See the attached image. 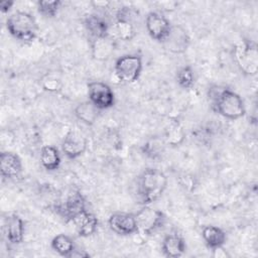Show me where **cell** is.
I'll return each instance as SVG.
<instances>
[{
	"label": "cell",
	"instance_id": "27",
	"mask_svg": "<svg viewBox=\"0 0 258 258\" xmlns=\"http://www.w3.org/2000/svg\"><path fill=\"white\" fill-rule=\"evenodd\" d=\"M184 137H185V135H184L182 128L178 124H175V125L171 126L170 129L167 130L165 137H164V141L166 144H169L172 146H177L183 141Z\"/></svg>",
	"mask_w": 258,
	"mask_h": 258
},
{
	"label": "cell",
	"instance_id": "10",
	"mask_svg": "<svg viewBox=\"0 0 258 258\" xmlns=\"http://www.w3.org/2000/svg\"><path fill=\"white\" fill-rule=\"evenodd\" d=\"M190 43L187 31L180 25H172L171 29L162 41L164 48L174 54H181L186 51Z\"/></svg>",
	"mask_w": 258,
	"mask_h": 258
},
{
	"label": "cell",
	"instance_id": "25",
	"mask_svg": "<svg viewBox=\"0 0 258 258\" xmlns=\"http://www.w3.org/2000/svg\"><path fill=\"white\" fill-rule=\"evenodd\" d=\"M175 80L177 85L184 90H189L195 85V73L190 66H183L176 71Z\"/></svg>",
	"mask_w": 258,
	"mask_h": 258
},
{
	"label": "cell",
	"instance_id": "14",
	"mask_svg": "<svg viewBox=\"0 0 258 258\" xmlns=\"http://www.w3.org/2000/svg\"><path fill=\"white\" fill-rule=\"evenodd\" d=\"M161 250L165 257L178 258L186 250V244L183 237L178 233L167 234L161 243Z\"/></svg>",
	"mask_w": 258,
	"mask_h": 258
},
{
	"label": "cell",
	"instance_id": "30",
	"mask_svg": "<svg viewBox=\"0 0 258 258\" xmlns=\"http://www.w3.org/2000/svg\"><path fill=\"white\" fill-rule=\"evenodd\" d=\"M13 5H14V2L10 1V0L1 1L0 2V11H1V13H3V14L7 13L12 8Z\"/></svg>",
	"mask_w": 258,
	"mask_h": 258
},
{
	"label": "cell",
	"instance_id": "19",
	"mask_svg": "<svg viewBox=\"0 0 258 258\" xmlns=\"http://www.w3.org/2000/svg\"><path fill=\"white\" fill-rule=\"evenodd\" d=\"M202 237L207 247L212 250L223 247L227 241L226 232L214 225L205 226L202 230Z\"/></svg>",
	"mask_w": 258,
	"mask_h": 258
},
{
	"label": "cell",
	"instance_id": "6",
	"mask_svg": "<svg viewBox=\"0 0 258 258\" xmlns=\"http://www.w3.org/2000/svg\"><path fill=\"white\" fill-rule=\"evenodd\" d=\"M142 58L137 54H125L120 56L114 66L117 79L126 84L136 82L142 72Z\"/></svg>",
	"mask_w": 258,
	"mask_h": 258
},
{
	"label": "cell",
	"instance_id": "12",
	"mask_svg": "<svg viewBox=\"0 0 258 258\" xmlns=\"http://www.w3.org/2000/svg\"><path fill=\"white\" fill-rule=\"evenodd\" d=\"M87 147V138L78 131H70L61 142V150L70 159H75L83 155Z\"/></svg>",
	"mask_w": 258,
	"mask_h": 258
},
{
	"label": "cell",
	"instance_id": "11",
	"mask_svg": "<svg viewBox=\"0 0 258 258\" xmlns=\"http://www.w3.org/2000/svg\"><path fill=\"white\" fill-rule=\"evenodd\" d=\"M110 229L120 236H130L138 233L135 215L131 213L118 212L112 214L108 219Z\"/></svg>",
	"mask_w": 258,
	"mask_h": 258
},
{
	"label": "cell",
	"instance_id": "22",
	"mask_svg": "<svg viewBox=\"0 0 258 258\" xmlns=\"http://www.w3.org/2000/svg\"><path fill=\"white\" fill-rule=\"evenodd\" d=\"M100 111L92 102L85 101L76 106L75 115L86 125H93L99 118Z\"/></svg>",
	"mask_w": 258,
	"mask_h": 258
},
{
	"label": "cell",
	"instance_id": "3",
	"mask_svg": "<svg viewBox=\"0 0 258 258\" xmlns=\"http://www.w3.org/2000/svg\"><path fill=\"white\" fill-rule=\"evenodd\" d=\"M6 28L11 36L24 42L32 41L38 32L34 16L21 10H16L7 17Z\"/></svg>",
	"mask_w": 258,
	"mask_h": 258
},
{
	"label": "cell",
	"instance_id": "28",
	"mask_svg": "<svg viewBox=\"0 0 258 258\" xmlns=\"http://www.w3.org/2000/svg\"><path fill=\"white\" fill-rule=\"evenodd\" d=\"M60 86H61L60 81L58 79H56L54 76L46 75L42 80V87L46 91L56 92L60 89Z\"/></svg>",
	"mask_w": 258,
	"mask_h": 258
},
{
	"label": "cell",
	"instance_id": "1",
	"mask_svg": "<svg viewBox=\"0 0 258 258\" xmlns=\"http://www.w3.org/2000/svg\"><path fill=\"white\" fill-rule=\"evenodd\" d=\"M208 98L212 109L226 119L238 120L246 113L243 99L228 87L212 86L209 88Z\"/></svg>",
	"mask_w": 258,
	"mask_h": 258
},
{
	"label": "cell",
	"instance_id": "13",
	"mask_svg": "<svg viewBox=\"0 0 258 258\" xmlns=\"http://www.w3.org/2000/svg\"><path fill=\"white\" fill-rule=\"evenodd\" d=\"M21 158L14 152L2 151L0 153V172L1 175L8 179H14L21 175L22 172Z\"/></svg>",
	"mask_w": 258,
	"mask_h": 258
},
{
	"label": "cell",
	"instance_id": "29",
	"mask_svg": "<svg viewBox=\"0 0 258 258\" xmlns=\"http://www.w3.org/2000/svg\"><path fill=\"white\" fill-rule=\"evenodd\" d=\"M178 182L181 187H183L187 191H191L196 187V178L190 174H182L178 177Z\"/></svg>",
	"mask_w": 258,
	"mask_h": 258
},
{
	"label": "cell",
	"instance_id": "8",
	"mask_svg": "<svg viewBox=\"0 0 258 258\" xmlns=\"http://www.w3.org/2000/svg\"><path fill=\"white\" fill-rule=\"evenodd\" d=\"M88 97L89 101L100 110L109 109L115 104V95L111 87L101 81L88 84Z\"/></svg>",
	"mask_w": 258,
	"mask_h": 258
},
{
	"label": "cell",
	"instance_id": "24",
	"mask_svg": "<svg viewBox=\"0 0 258 258\" xmlns=\"http://www.w3.org/2000/svg\"><path fill=\"white\" fill-rule=\"evenodd\" d=\"M51 248L60 256L70 257L75 248V243L71 237L64 234H58L51 240Z\"/></svg>",
	"mask_w": 258,
	"mask_h": 258
},
{
	"label": "cell",
	"instance_id": "26",
	"mask_svg": "<svg viewBox=\"0 0 258 258\" xmlns=\"http://www.w3.org/2000/svg\"><path fill=\"white\" fill-rule=\"evenodd\" d=\"M61 4H62V2L60 0H50V1L49 0H41V1H37L36 6H37L38 12L42 16L52 18L57 14Z\"/></svg>",
	"mask_w": 258,
	"mask_h": 258
},
{
	"label": "cell",
	"instance_id": "2",
	"mask_svg": "<svg viewBox=\"0 0 258 258\" xmlns=\"http://www.w3.org/2000/svg\"><path fill=\"white\" fill-rule=\"evenodd\" d=\"M167 176L157 168H145L137 178V196L142 206H149L163 195Z\"/></svg>",
	"mask_w": 258,
	"mask_h": 258
},
{
	"label": "cell",
	"instance_id": "15",
	"mask_svg": "<svg viewBox=\"0 0 258 258\" xmlns=\"http://www.w3.org/2000/svg\"><path fill=\"white\" fill-rule=\"evenodd\" d=\"M4 232L7 241L10 244L18 245L24 239V223L16 214H12L5 219Z\"/></svg>",
	"mask_w": 258,
	"mask_h": 258
},
{
	"label": "cell",
	"instance_id": "20",
	"mask_svg": "<svg viewBox=\"0 0 258 258\" xmlns=\"http://www.w3.org/2000/svg\"><path fill=\"white\" fill-rule=\"evenodd\" d=\"M115 49V41L111 35L103 38L94 39L92 43V55L95 59H108Z\"/></svg>",
	"mask_w": 258,
	"mask_h": 258
},
{
	"label": "cell",
	"instance_id": "18",
	"mask_svg": "<svg viewBox=\"0 0 258 258\" xmlns=\"http://www.w3.org/2000/svg\"><path fill=\"white\" fill-rule=\"evenodd\" d=\"M73 223L76 226L78 235L80 237L86 238L96 233L99 225V220L94 214L88 212L87 210L84 213H82L80 216H78L73 221Z\"/></svg>",
	"mask_w": 258,
	"mask_h": 258
},
{
	"label": "cell",
	"instance_id": "7",
	"mask_svg": "<svg viewBox=\"0 0 258 258\" xmlns=\"http://www.w3.org/2000/svg\"><path fill=\"white\" fill-rule=\"evenodd\" d=\"M54 210L64 221L73 222L78 216L87 211L86 200L80 191H73L63 202L55 205Z\"/></svg>",
	"mask_w": 258,
	"mask_h": 258
},
{
	"label": "cell",
	"instance_id": "4",
	"mask_svg": "<svg viewBox=\"0 0 258 258\" xmlns=\"http://www.w3.org/2000/svg\"><path fill=\"white\" fill-rule=\"evenodd\" d=\"M234 60L242 74L245 76H256L258 72V51L254 42L241 39L233 48Z\"/></svg>",
	"mask_w": 258,
	"mask_h": 258
},
{
	"label": "cell",
	"instance_id": "17",
	"mask_svg": "<svg viewBox=\"0 0 258 258\" xmlns=\"http://www.w3.org/2000/svg\"><path fill=\"white\" fill-rule=\"evenodd\" d=\"M84 26L89 34L94 38H103L110 35V25L108 21L98 14H90L84 19Z\"/></svg>",
	"mask_w": 258,
	"mask_h": 258
},
{
	"label": "cell",
	"instance_id": "23",
	"mask_svg": "<svg viewBox=\"0 0 258 258\" xmlns=\"http://www.w3.org/2000/svg\"><path fill=\"white\" fill-rule=\"evenodd\" d=\"M165 145L166 143L164 139L156 136L151 137L141 146V152L143 153V155L150 159H160L164 154Z\"/></svg>",
	"mask_w": 258,
	"mask_h": 258
},
{
	"label": "cell",
	"instance_id": "5",
	"mask_svg": "<svg viewBox=\"0 0 258 258\" xmlns=\"http://www.w3.org/2000/svg\"><path fill=\"white\" fill-rule=\"evenodd\" d=\"M135 215L138 232L151 236L164 227L166 216L163 212L149 206H143Z\"/></svg>",
	"mask_w": 258,
	"mask_h": 258
},
{
	"label": "cell",
	"instance_id": "16",
	"mask_svg": "<svg viewBox=\"0 0 258 258\" xmlns=\"http://www.w3.org/2000/svg\"><path fill=\"white\" fill-rule=\"evenodd\" d=\"M128 7H122L116 14V21L113 26V31L116 37L121 40L129 41L135 36V28L132 22L126 17Z\"/></svg>",
	"mask_w": 258,
	"mask_h": 258
},
{
	"label": "cell",
	"instance_id": "9",
	"mask_svg": "<svg viewBox=\"0 0 258 258\" xmlns=\"http://www.w3.org/2000/svg\"><path fill=\"white\" fill-rule=\"evenodd\" d=\"M172 24L162 14L151 11L145 18V27L149 36L158 42H161L168 35Z\"/></svg>",
	"mask_w": 258,
	"mask_h": 258
},
{
	"label": "cell",
	"instance_id": "21",
	"mask_svg": "<svg viewBox=\"0 0 258 258\" xmlns=\"http://www.w3.org/2000/svg\"><path fill=\"white\" fill-rule=\"evenodd\" d=\"M61 162L58 149L52 145H44L40 149V163L47 171L58 169Z\"/></svg>",
	"mask_w": 258,
	"mask_h": 258
}]
</instances>
